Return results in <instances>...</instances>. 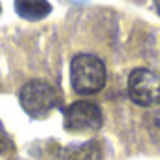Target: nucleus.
Instances as JSON below:
<instances>
[{"label": "nucleus", "mask_w": 160, "mask_h": 160, "mask_svg": "<svg viewBox=\"0 0 160 160\" xmlns=\"http://www.w3.org/2000/svg\"><path fill=\"white\" fill-rule=\"evenodd\" d=\"M15 12L27 21H40L51 13V4L47 0H15Z\"/></svg>", "instance_id": "423d86ee"}, {"label": "nucleus", "mask_w": 160, "mask_h": 160, "mask_svg": "<svg viewBox=\"0 0 160 160\" xmlns=\"http://www.w3.org/2000/svg\"><path fill=\"white\" fill-rule=\"evenodd\" d=\"M143 121H145V128L151 139L160 147V106H156V109H149Z\"/></svg>", "instance_id": "0eeeda50"}, {"label": "nucleus", "mask_w": 160, "mask_h": 160, "mask_svg": "<svg viewBox=\"0 0 160 160\" xmlns=\"http://www.w3.org/2000/svg\"><path fill=\"white\" fill-rule=\"evenodd\" d=\"M19 104L28 117L45 119L53 109L60 106V94L43 79H30L19 91Z\"/></svg>", "instance_id": "f03ea898"}, {"label": "nucleus", "mask_w": 160, "mask_h": 160, "mask_svg": "<svg viewBox=\"0 0 160 160\" xmlns=\"http://www.w3.org/2000/svg\"><path fill=\"white\" fill-rule=\"evenodd\" d=\"M60 160H104L102 147L98 141L89 139L83 143H72L62 149Z\"/></svg>", "instance_id": "39448f33"}, {"label": "nucleus", "mask_w": 160, "mask_h": 160, "mask_svg": "<svg viewBox=\"0 0 160 160\" xmlns=\"http://www.w3.org/2000/svg\"><path fill=\"white\" fill-rule=\"evenodd\" d=\"M104 124L102 111L96 104L79 100L64 109V128L72 134H91L98 132Z\"/></svg>", "instance_id": "20e7f679"}, {"label": "nucleus", "mask_w": 160, "mask_h": 160, "mask_svg": "<svg viewBox=\"0 0 160 160\" xmlns=\"http://www.w3.org/2000/svg\"><path fill=\"white\" fill-rule=\"evenodd\" d=\"M128 98L139 108L160 106V73L149 68H136L128 75Z\"/></svg>", "instance_id": "7ed1b4c3"}, {"label": "nucleus", "mask_w": 160, "mask_h": 160, "mask_svg": "<svg viewBox=\"0 0 160 160\" xmlns=\"http://www.w3.org/2000/svg\"><path fill=\"white\" fill-rule=\"evenodd\" d=\"M106 64L91 53H79L70 62V83L77 94H96L106 87Z\"/></svg>", "instance_id": "f257e3e1"}, {"label": "nucleus", "mask_w": 160, "mask_h": 160, "mask_svg": "<svg viewBox=\"0 0 160 160\" xmlns=\"http://www.w3.org/2000/svg\"><path fill=\"white\" fill-rule=\"evenodd\" d=\"M152 2H154V8H156V12L160 13V0H152Z\"/></svg>", "instance_id": "1a4fd4ad"}, {"label": "nucleus", "mask_w": 160, "mask_h": 160, "mask_svg": "<svg viewBox=\"0 0 160 160\" xmlns=\"http://www.w3.org/2000/svg\"><path fill=\"white\" fill-rule=\"evenodd\" d=\"M12 147H13V143H12V138L8 136V132H6V128L2 126V122H0V152H8V151H12Z\"/></svg>", "instance_id": "6e6552de"}]
</instances>
